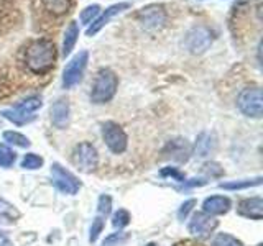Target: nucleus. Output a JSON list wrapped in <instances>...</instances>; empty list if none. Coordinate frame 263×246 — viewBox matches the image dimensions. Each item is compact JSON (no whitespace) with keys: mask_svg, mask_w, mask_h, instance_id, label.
<instances>
[{"mask_svg":"<svg viewBox=\"0 0 263 246\" xmlns=\"http://www.w3.org/2000/svg\"><path fill=\"white\" fill-rule=\"evenodd\" d=\"M56 63V46L49 39H35L25 51V64L33 74H45Z\"/></svg>","mask_w":263,"mask_h":246,"instance_id":"obj_1","label":"nucleus"},{"mask_svg":"<svg viewBox=\"0 0 263 246\" xmlns=\"http://www.w3.org/2000/svg\"><path fill=\"white\" fill-rule=\"evenodd\" d=\"M119 87V77L112 69H101L94 79L92 90H90V100L101 105L110 102Z\"/></svg>","mask_w":263,"mask_h":246,"instance_id":"obj_2","label":"nucleus"},{"mask_svg":"<svg viewBox=\"0 0 263 246\" xmlns=\"http://www.w3.org/2000/svg\"><path fill=\"white\" fill-rule=\"evenodd\" d=\"M43 107V100L38 95H31L28 98L22 100L15 109H7L2 112V117L7 118L8 121L15 123V125H25L30 123L31 120H35L36 110H40Z\"/></svg>","mask_w":263,"mask_h":246,"instance_id":"obj_3","label":"nucleus"},{"mask_svg":"<svg viewBox=\"0 0 263 246\" xmlns=\"http://www.w3.org/2000/svg\"><path fill=\"white\" fill-rule=\"evenodd\" d=\"M89 63V53L86 49L79 51L72 59L68 63V66L63 71V86L66 89H71L74 86H78L82 80V76H84V71L87 68Z\"/></svg>","mask_w":263,"mask_h":246,"instance_id":"obj_4","label":"nucleus"},{"mask_svg":"<svg viewBox=\"0 0 263 246\" xmlns=\"http://www.w3.org/2000/svg\"><path fill=\"white\" fill-rule=\"evenodd\" d=\"M237 107L243 115L252 118L261 117V89L247 87L237 97Z\"/></svg>","mask_w":263,"mask_h":246,"instance_id":"obj_5","label":"nucleus"},{"mask_svg":"<svg viewBox=\"0 0 263 246\" xmlns=\"http://www.w3.org/2000/svg\"><path fill=\"white\" fill-rule=\"evenodd\" d=\"M102 138L107 145V148L115 153L120 154L127 150L128 146V138L127 133L123 131V128L115 121H105L102 125Z\"/></svg>","mask_w":263,"mask_h":246,"instance_id":"obj_6","label":"nucleus"},{"mask_svg":"<svg viewBox=\"0 0 263 246\" xmlns=\"http://www.w3.org/2000/svg\"><path fill=\"white\" fill-rule=\"evenodd\" d=\"M212 41H214V35H212L211 28L199 25V27H194V28H191L187 31L184 45H186L189 53L202 54V53H205L209 49V46L212 45Z\"/></svg>","mask_w":263,"mask_h":246,"instance_id":"obj_7","label":"nucleus"},{"mask_svg":"<svg viewBox=\"0 0 263 246\" xmlns=\"http://www.w3.org/2000/svg\"><path fill=\"white\" fill-rule=\"evenodd\" d=\"M168 20V13L163 5H146L138 12V23L148 31H155L164 27Z\"/></svg>","mask_w":263,"mask_h":246,"instance_id":"obj_8","label":"nucleus"},{"mask_svg":"<svg viewBox=\"0 0 263 246\" xmlns=\"http://www.w3.org/2000/svg\"><path fill=\"white\" fill-rule=\"evenodd\" d=\"M72 162L82 172H92L99 162L97 150L87 141L79 143L72 151Z\"/></svg>","mask_w":263,"mask_h":246,"instance_id":"obj_9","label":"nucleus"},{"mask_svg":"<svg viewBox=\"0 0 263 246\" xmlns=\"http://www.w3.org/2000/svg\"><path fill=\"white\" fill-rule=\"evenodd\" d=\"M51 176H53L54 186L64 194L74 195L81 189L79 179L74 176L72 172H69L68 169H64L60 162H54L51 166Z\"/></svg>","mask_w":263,"mask_h":246,"instance_id":"obj_10","label":"nucleus"},{"mask_svg":"<svg viewBox=\"0 0 263 246\" xmlns=\"http://www.w3.org/2000/svg\"><path fill=\"white\" fill-rule=\"evenodd\" d=\"M217 227H219V221L212 215H208V213H204V212H197L193 215L191 221H189L187 230L193 236L204 240V238H209L211 233Z\"/></svg>","mask_w":263,"mask_h":246,"instance_id":"obj_11","label":"nucleus"},{"mask_svg":"<svg viewBox=\"0 0 263 246\" xmlns=\"http://www.w3.org/2000/svg\"><path fill=\"white\" fill-rule=\"evenodd\" d=\"M128 8H132V4L130 2H119V4H114L110 5L109 8H105V10L97 16V18L89 25L87 30H86V35L87 36H94L97 35L99 31H101L107 23H109L114 16H117L119 13L128 10Z\"/></svg>","mask_w":263,"mask_h":246,"instance_id":"obj_12","label":"nucleus"},{"mask_svg":"<svg viewBox=\"0 0 263 246\" xmlns=\"http://www.w3.org/2000/svg\"><path fill=\"white\" fill-rule=\"evenodd\" d=\"M191 153H193L191 146H189V143L183 138L171 139V141H168V145L164 146V150H163V154L166 156V158H171V159L179 161V162L186 161Z\"/></svg>","mask_w":263,"mask_h":246,"instance_id":"obj_13","label":"nucleus"},{"mask_svg":"<svg viewBox=\"0 0 263 246\" xmlns=\"http://www.w3.org/2000/svg\"><path fill=\"white\" fill-rule=\"evenodd\" d=\"M232 207V202H230L229 197H224V195H212V197H208L204 202H202V209H204V213H208V215H224L227 213Z\"/></svg>","mask_w":263,"mask_h":246,"instance_id":"obj_14","label":"nucleus"},{"mask_svg":"<svg viewBox=\"0 0 263 246\" xmlns=\"http://www.w3.org/2000/svg\"><path fill=\"white\" fill-rule=\"evenodd\" d=\"M238 215L253 218V220H261L263 217V200L260 197H252V199H243L237 207Z\"/></svg>","mask_w":263,"mask_h":246,"instance_id":"obj_15","label":"nucleus"},{"mask_svg":"<svg viewBox=\"0 0 263 246\" xmlns=\"http://www.w3.org/2000/svg\"><path fill=\"white\" fill-rule=\"evenodd\" d=\"M51 121L56 128H66L69 123V102L66 98H58L51 107Z\"/></svg>","mask_w":263,"mask_h":246,"instance_id":"obj_16","label":"nucleus"},{"mask_svg":"<svg viewBox=\"0 0 263 246\" xmlns=\"http://www.w3.org/2000/svg\"><path fill=\"white\" fill-rule=\"evenodd\" d=\"M217 146V138L211 131H202V133L197 136L196 145H194V154L197 158H205L209 156Z\"/></svg>","mask_w":263,"mask_h":246,"instance_id":"obj_17","label":"nucleus"},{"mask_svg":"<svg viewBox=\"0 0 263 246\" xmlns=\"http://www.w3.org/2000/svg\"><path fill=\"white\" fill-rule=\"evenodd\" d=\"M78 38H79V27H78L76 22H71L68 25V28H66L64 38H63V49H61V53H63L64 57L71 54L74 46H76Z\"/></svg>","mask_w":263,"mask_h":246,"instance_id":"obj_18","label":"nucleus"},{"mask_svg":"<svg viewBox=\"0 0 263 246\" xmlns=\"http://www.w3.org/2000/svg\"><path fill=\"white\" fill-rule=\"evenodd\" d=\"M41 4H43L45 10L56 16L68 13L71 8V0H41Z\"/></svg>","mask_w":263,"mask_h":246,"instance_id":"obj_19","label":"nucleus"},{"mask_svg":"<svg viewBox=\"0 0 263 246\" xmlns=\"http://www.w3.org/2000/svg\"><path fill=\"white\" fill-rule=\"evenodd\" d=\"M261 184V177L257 179H250V180H232V182H222L219 184L220 189H226V191H238V189H247V187H253V186H260Z\"/></svg>","mask_w":263,"mask_h":246,"instance_id":"obj_20","label":"nucleus"},{"mask_svg":"<svg viewBox=\"0 0 263 246\" xmlns=\"http://www.w3.org/2000/svg\"><path fill=\"white\" fill-rule=\"evenodd\" d=\"M4 139L8 145H15L20 148H28L30 146V139L18 133V131H4Z\"/></svg>","mask_w":263,"mask_h":246,"instance_id":"obj_21","label":"nucleus"},{"mask_svg":"<svg viewBox=\"0 0 263 246\" xmlns=\"http://www.w3.org/2000/svg\"><path fill=\"white\" fill-rule=\"evenodd\" d=\"M99 15H101V7H99L97 4H94V5L86 7L84 10L81 12L79 18H81V23H82V25H86V27H89V25L92 23Z\"/></svg>","mask_w":263,"mask_h":246,"instance_id":"obj_22","label":"nucleus"},{"mask_svg":"<svg viewBox=\"0 0 263 246\" xmlns=\"http://www.w3.org/2000/svg\"><path fill=\"white\" fill-rule=\"evenodd\" d=\"M43 166V158L35 153H28L25 154V158L22 161V168L23 169H30V171H35V169H40Z\"/></svg>","mask_w":263,"mask_h":246,"instance_id":"obj_23","label":"nucleus"},{"mask_svg":"<svg viewBox=\"0 0 263 246\" xmlns=\"http://www.w3.org/2000/svg\"><path fill=\"white\" fill-rule=\"evenodd\" d=\"M212 246H243V243L229 233H219L216 238H214Z\"/></svg>","mask_w":263,"mask_h":246,"instance_id":"obj_24","label":"nucleus"},{"mask_svg":"<svg viewBox=\"0 0 263 246\" xmlns=\"http://www.w3.org/2000/svg\"><path fill=\"white\" fill-rule=\"evenodd\" d=\"M20 213L16 212L13 205H10L5 200H0V217L5 218L7 221H15V218H18Z\"/></svg>","mask_w":263,"mask_h":246,"instance_id":"obj_25","label":"nucleus"},{"mask_svg":"<svg viewBox=\"0 0 263 246\" xmlns=\"http://www.w3.org/2000/svg\"><path fill=\"white\" fill-rule=\"evenodd\" d=\"M130 223V213L127 210H117L114 213V217H112V225L115 228H123V227H127Z\"/></svg>","mask_w":263,"mask_h":246,"instance_id":"obj_26","label":"nucleus"},{"mask_svg":"<svg viewBox=\"0 0 263 246\" xmlns=\"http://www.w3.org/2000/svg\"><path fill=\"white\" fill-rule=\"evenodd\" d=\"M97 210H99L101 215H109L110 210H112V199H110V195H101V197H99Z\"/></svg>","mask_w":263,"mask_h":246,"instance_id":"obj_27","label":"nucleus"},{"mask_svg":"<svg viewBox=\"0 0 263 246\" xmlns=\"http://www.w3.org/2000/svg\"><path fill=\"white\" fill-rule=\"evenodd\" d=\"M15 153L10 151V150H7V148H0V166H4V168H8V166H12V164L15 162Z\"/></svg>","mask_w":263,"mask_h":246,"instance_id":"obj_28","label":"nucleus"},{"mask_svg":"<svg viewBox=\"0 0 263 246\" xmlns=\"http://www.w3.org/2000/svg\"><path fill=\"white\" fill-rule=\"evenodd\" d=\"M102 230H104V220H102L101 217L94 218V221H92V227H90V235H89V240H90V241H96L97 238H99V235L102 233Z\"/></svg>","mask_w":263,"mask_h":246,"instance_id":"obj_29","label":"nucleus"},{"mask_svg":"<svg viewBox=\"0 0 263 246\" xmlns=\"http://www.w3.org/2000/svg\"><path fill=\"white\" fill-rule=\"evenodd\" d=\"M127 240H128V233H114V235L105 238L104 246H114V244L123 243V241H127Z\"/></svg>","mask_w":263,"mask_h":246,"instance_id":"obj_30","label":"nucleus"},{"mask_svg":"<svg viewBox=\"0 0 263 246\" xmlns=\"http://www.w3.org/2000/svg\"><path fill=\"white\" fill-rule=\"evenodd\" d=\"M196 203H197V202H196L194 199H189V200H186V202H184V203L179 207V210H178V218H179V220H184V218L189 215V212L193 210V207H194Z\"/></svg>","mask_w":263,"mask_h":246,"instance_id":"obj_31","label":"nucleus"},{"mask_svg":"<svg viewBox=\"0 0 263 246\" xmlns=\"http://www.w3.org/2000/svg\"><path fill=\"white\" fill-rule=\"evenodd\" d=\"M202 171L208 172V174H211V176H220L222 172H224V169H222L217 162H208V164H204Z\"/></svg>","mask_w":263,"mask_h":246,"instance_id":"obj_32","label":"nucleus"},{"mask_svg":"<svg viewBox=\"0 0 263 246\" xmlns=\"http://www.w3.org/2000/svg\"><path fill=\"white\" fill-rule=\"evenodd\" d=\"M161 176L163 177H173V179H176V180H184V176L181 174V172L175 168H166V169H163L161 171Z\"/></svg>","mask_w":263,"mask_h":246,"instance_id":"obj_33","label":"nucleus"},{"mask_svg":"<svg viewBox=\"0 0 263 246\" xmlns=\"http://www.w3.org/2000/svg\"><path fill=\"white\" fill-rule=\"evenodd\" d=\"M145 246H156L155 243H148V244H145Z\"/></svg>","mask_w":263,"mask_h":246,"instance_id":"obj_34","label":"nucleus"}]
</instances>
